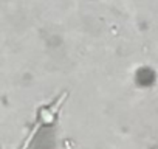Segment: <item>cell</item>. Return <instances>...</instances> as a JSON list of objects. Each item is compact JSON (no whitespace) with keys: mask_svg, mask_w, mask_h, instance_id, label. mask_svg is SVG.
<instances>
[{"mask_svg":"<svg viewBox=\"0 0 158 149\" xmlns=\"http://www.w3.org/2000/svg\"><path fill=\"white\" fill-rule=\"evenodd\" d=\"M39 126H40V123H37V124H36V126H34V129H33V130H31V134H30V135H28V138H27V140H25V143H23V146H22V147H20V149H28V146H30V143H31V141H33V137H34V135H36V132H37V129H39Z\"/></svg>","mask_w":158,"mask_h":149,"instance_id":"obj_2","label":"cell"},{"mask_svg":"<svg viewBox=\"0 0 158 149\" xmlns=\"http://www.w3.org/2000/svg\"><path fill=\"white\" fill-rule=\"evenodd\" d=\"M67 95H68V93L65 92V93H62L53 104L42 107V109L39 110V123H42V124H53L54 120H56V115H57V112H59V109H60V106L64 104V101H65V98H67Z\"/></svg>","mask_w":158,"mask_h":149,"instance_id":"obj_1","label":"cell"}]
</instances>
